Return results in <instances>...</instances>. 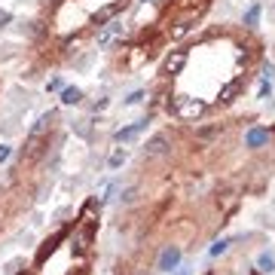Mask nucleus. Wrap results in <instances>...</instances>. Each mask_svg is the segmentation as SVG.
I'll use <instances>...</instances> for the list:
<instances>
[{
    "label": "nucleus",
    "mask_w": 275,
    "mask_h": 275,
    "mask_svg": "<svg viewBox=\"0 0 275 275\" xmlns=\"http://www.w3.org/2000/svg\"><path fill=\"white\" fill-rule=\"evenodd\" d=\"M171 110H174L180 119H196V116L205 113V104L196 101V98H183V95H177V98L171 101Z\"/></svg>",
    "instance_id": "obj_1"
},
{
    "label": "nucleus",
    "mask_w": 275,
    "mask_h": 275,
    "mask_svg": "<svg viewBox=\"0 0 275 275\" xmlns=\"http://www.w3.org/2000/svg\"><path fill=\"white\" fill-rule=\"evenodd\" d=\"M177 263H180V251L177 248H168V251L162 254V260H159V269H174Z\"/></svg>",
    "instance_id": "obj_2"
},
{
    "label": "nucleus",
    "mask_w": 275,
    "mask_h": 275,
    "mask_svg": "<svg viewBox=\"0 0 275 275\" xmlns=\"http://www.w3.org/2000/svg\"><path fill=\"white\" fill-rule=\"evenodd\" d=\"M183 64H187V52H174L168 61H165V73H177Z\"/></svg>",
    "instance_id": "obj_3"
},
{
    "label": "nucleus",
    "mask_w": 275,
    "mask_h": 275,
    "mask_svg": "<svg viewBox=\"0 0 275 275\" xmlns=\"http://www.w3.org/2000/svg\"><path fill=\"white\" fill-rule=\"evenodd\" d=\"M144 125H147V122H135L132 128H122V132L116 135V141H128V138H135V135L141 132V128H144Z\"/></svg>",
    "instance_id": "obj_4"
},
{
    "label": "nucleus",
    "mask_w": 275,
    "mask_h": 275,
    "mask_svg": "<svg viewBox=\"0 0 275 275\" xmlns=\"http://www.w3.org/2000/svg\"><path fill=\"white\" fill-rule=\"evenodd\" d=\"M162 150H165V138H162V135H159V138H153L150 144H147V153H153V156H156V153H162Z\"/></svg>",
    "instance_id": "obj_5"
},
{
    "label": "nucleus",
    "mask_w": 275,
    "mask_h": 275,
    "mask_svg": "<svg viewBox=\"0 0 275 275\" xmlns=\"http://www.w3.org/2000/svg\"><path fill=\"white\" fill-rule=\"evenodd\" d=\"M266 138H269V132H251L248 135V147H260Z\"/></svg>",
    "instance_id": "obj_6"
},
{
    "label": "nucleus",
    "mask_w": 275,
    "mask_h": 275,
    "mask_svg": "<svg viewBox=\"0 0 275 275\" xmlns=\"http://www.w3.org/2000/svg\"><path fill=\"white\" fill-rule=\"evenodd\" d=\"M80 101V89H64V104H77Z\"/></svg>",
    "instance_id": "obj_7"
},
{
    "label": "nucleus",
    "mask_w": 275,
    "mask_h": 275,
    "mask_svg": "<svg viewBox=\"0 0 275 275\" xmlns=\"http://www.w3.org/2000/svg\"><path fill=\"white\" fill-rule=\"evenodd\" d=\"M260 269H263V272H275V260H272L269 254H263V257H260Z\"/></svg>",
    "instance_id": "obj_8"
},
{
    "label": "nucleus",
    "mask_w": 275,
    "mask_h": 275,
    "mask_svg": "<svg viewBox=\"0 0 275 275\" xmlns=\"http://www.w3.org/2000/svg\"><path fill=\"white\" fill-rule=\"evenodd\" d=\"M226 245H229V238H226V242H220V245H214V251H211V254H223V251H226Z\"/></svg>",
    "instance_id": "obj_9"
},
{
    "label": "nucleus",
    "mask_w": 275,
    "mask_h": 275,
    "mask_svg": "<svg viewBox=\"0 0 275 275\" xmlns=\"http://www.w3.org/2000/svg\"><path fill=\"white\" fill-rule=\"evenodd\" d=\"M6 156H9V150H6V147H0V162H3Z\"/></svg>",
    "instance_id": "obj_10"
}]
</instances>
